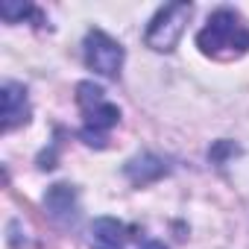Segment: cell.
<instances>
[{
    "instance_id": "obj_1",
    "label": "cell",
    "mask_w": 249,
    "mask_h": 249,
    "mask_svg": "<svg viewBox=\"0 0 249 249\" xmlns=\"http://www.w3.org/2000/svg\"><path fill=\"white\" fill-rule=\"evenodd\" d=\"M196 47L217 59V62H231L249 53V24L237 9H214L208 24L196 33Z\"/></svg>"
},
{
    "instance_id": "obj_2",
    "label": "cell",
    "mask_w": 249,
    "mask_h": 249,
    "mask_svg": "<svg viewBox=\"0 0 249 249\" xmlns=\"http://www.w3.org/2000/svg\"><path fill=\"white\" fill-rule=\"evenodd\" d=\"M76 106L82 111V141L88 147L103 150L108 141V132L120 123V108L106 97V91L94 82H79L76 85Z\"/></svg>"
},
{
    "instance_id": "obj_3",
    "label": "cell",
    "mask_w": 249,
    "mask_h": 249,
    "mask_svg": "<svg viewBox=\"0 0 249 249\" xmlns=\"http://www.w3.org/2000/svg\"><path fill=\"white\" fill-rule=\"evenodd\" d=\"M191 15H194L191 3H167V6H161L153 15L150 27L144 33V44L153 47V50H159V53H170L179 44V38H182Z\"/></svg>"
},
{
    "instance_id": "obj_4",
    "label": "cell",
    "mask_w": 249,
    "mask_h": 249,
    "mask_svg": "<svg viewBox=\"0 0 249 249\" xmlns=\"http://www.w3.org/2000/svg\"><path fill=\"white\" fill-rule=\"evenodd\" d=\"M82 59H85V65H88L94 73H100V76H106V79H117L126 53H123L120 41H114L108 33H103V30H88V36H85V41H82Z\"/></svg>"
},
{
    "instance_id": "obj_5",
    "label": "cell",
    "mask_w": 249,
    "mask_h": 249,
    "mask_svg": "<svg viewBox=\"0 0 249 249\" xmlns=\"http://www.w3.org/2000/svg\"><path fill=\"white\" fill-rule=\"evenodd\" d=\"M44 208L59 226H73L79 220V194L68 182H56L44 194Z\"/></svg>"
},
{
    "instance_id": "obj_6",
    "label": "cell",
    "mask_w": 249,
    "mask_h": 249,
    "mask_svg": "<svg viewBox=\"0 0 249 249\" xmlns=\"http://www.w3.org/2000/svg\"><path fill=\"white\" fill-rule=\"evenodd\" d=\"M3 132H12L30 120V97L21 82H3Z\"/></svg>"
},
{
    "instance_id": "obj_7",
    "label": "cell",
    "mask_w": 249,
    "mask_h": 249,
    "mask_svg": "<svg viewBox=\"0 0 249 249\" xmlns=\"http://www.w3.org/2000/svg\"><path fill=\"white\" fill-rule=\"evenodd\" d=\"M129 231V226L114 217H97L91 223V249H126Z\"/></svg>"
},
{
    "instance_id": "obj_8",
    "label": "cell",
    "mask_w": 249,
    "mask_h": 249,
    "mask_svg": "<svg viewBox=\"0 0 249 249\" xmlns=\"http://www.w3.org/2000/svg\"><path fill=\"white\" fill-rule=\"evenodd\" d=\"M123 173H126V179H129L132 185L144 188V185L161 179V176L167 173V164H164V159H159V156H153V153H141V156H135V159L126 161Z\"/></svg>"
},
{
    "instance_id": "obj_9",
    "label": "cell",
    "mask_w": 249,
    "mask_h": 249,
    "mask_svg": "<svg viewBox=\"0 0 249 249\" xmlns=\"http://www.w3.org/2000/svg\"><path fill=\"white\" fill-rule=\"evenodd\" d=\"M0 18H3L6 24H18V21H24V18H33L38 27L44 24L41 12H38L33 3H15V0H6V3H0Z\"/></svg>"
},
{
    "instance_id": "obj_10",
    "label": "cell",
    "mask_w": 249,
    "mask_h": 249,
    "mask_svg": "<svg viewBox=\"0 0 249 249\" xmlns=\"http://www.w3.org/2000/svg\"><path fill=\"white\" fill-rule=\"evenodd\" d=\"M141 249H167V246H164L161 240H144V243H141Z\"/></svg>"
}]
</instances>
